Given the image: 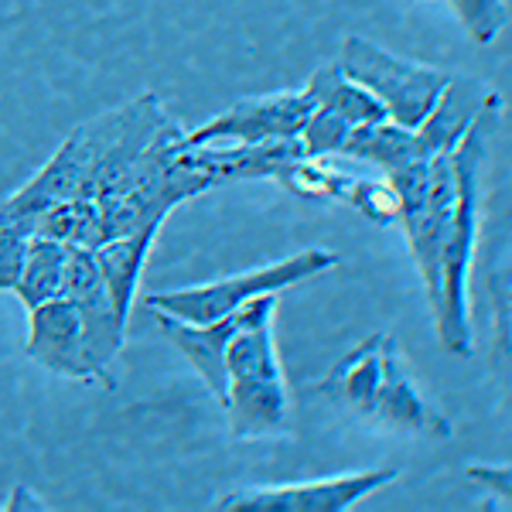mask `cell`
<instances>
[{
    "instance_id": "1",
    "label": "cell",
    "mask_w": 512,
    "mask_h": 512,
    "mask_svg": "<svg viewBox=\"0 0 512 512\" xmlns=\"http://www.w3.org/2000/svg\"><path fill=\"white\" fill-rule=\"evenodd\" d=\"M168 123L171 117L158 93H144L117 110L79 123L62 140L59 151L45 161V168L35 171V178L21 185L7 202H0V219L14 222L24 236H31V226L48 205L93 198L96 188L120 175Z\"/></svg>"
},
{
    "instance_id": "2",
    "label": "cell",
    "mask_w": 512,
    "mask_h": 512,
    "mask_svg": "<svg viewBox=\"0 0 512 512\" xmlns=\"http://www.w3.org/2000/svg\"><path fill=\"white\" fill-rule=\"evenodd\" d=\"M499 110L482 113L468 134L454 144L451 168H454V205L448 216L441 243V297L431 311L441 349L465 359L472 355V318H468V274H472V256L478 239V209H482V175H485V151H489V123Z\"/></svg>"
},
{
    "instance_id": "3",
    "label": "cell",
    "mask_w": 512,
    "mask_h": 512,
    "mask_svg": "<svg viewBox=\"0 0 512 512\" xmlns=\"http://www.w3.org/2000/svg\"><path fill=\"white\" fill-rule=\"evenodd\" d=\"M277 294L243 304V325L226 349V400L233 437H270L287 427V383L274 345Z\"/></svg>"
},
{
    "instance_id": "4",
    "label": "cell",
    "mask_w": 512,
    "mask_h": 512,
    "mask_svg": "<svg viewBox=\"0 0 512 512\" xmlns=\"http://www.w3.org/2000/svg\"><path fill=\"white\" fill-rule=\"evenodd\" d=\"M335 65L379 99L386 117L410 130H417L420 120L431 113L437 93L451 76V72L434 69V65L400 59L390 48L376 45V41L362 35H349L342 41Z\"/></svg>"
},
{
    "instance_id": "5",
    "label": "cell",
    "mask_w": 512,
    "mask_h": 512,
    "mask_svg": "<svg viewBox=\"0 0 512 512\" xmlns=\"http://www.w3.org/2000/svg\"><path fill=\"white\" fill-rule=\"evenodd\" d=\"M335 263H338V256L328 250H301V253L287 256V260L216 280V284L147 294V308L164 311V315L181 318V321H216V318L233 315V311H239L246 301H253V297L287 291V287L304 284V280H311L315 274H325Z\"/></svg>"
},
{
    "instance_id": "6",
    "label": "cell",
    "mask_w": 512,
    "mask_h": 512,
    "mask_svg": "<svg viewBox=\"0 0 512 512\" xmlns=\"http://www.w3.org/2000/svg\"><path fill=\"white\" fill-rule=\"evenodd\" d=\"M396 478L393 468H373L342 478L297 485H260V489H236L212 502L222 512H345L359 499H369Z\"/></svg>"
},
{
    "instance_id": "7",
    "label": "cell",
    "mask_w": 512,
    "mask_h": 512,
    "mask_svg": "<svg viewBox=\"0 0 512 512\" xmlns=\"http://www.w3.org/2000/svg\"><path fill=\"white\" fill-rule=\"evenodd\" d=\"M62 297L76 308L79 325H82V342H86V355H89V362H93L99 383L113 386L110 366L117 362V355L123 349L127 321H120L117 308H113L93 250L72 246L69 267H65V280H62Z\"/></svg>"
},
{
    "instance_id": "8",
    "label": "cell",
    "mask_w": 512,
    "mask_h": 512,
    "mask_svg": "<svg viewBox=\"0 0 512 512\" xmlns=\"http://www.w3.org/2000/svg\"><path fill=\"white\" fill-rule=\"evenodd\" d=\"M311 110H315V99H311L308 89L239 99L226 113L212 117L202 127L188 130L181 137V144L202 147V144H267V140H287L301 134Z\"/></svg>"
},
{
    "instance_id": "9",
    "label": "cell",
    "mask_w": 512,
    "mask_h": 512,
    "mask_svg": "<svg viewBox=\"0 0 512 512\" xmlns=\"http://www.w3.org/2000/svg\"><path fill=\"white\" fill-rule=\"evenodd\" d=\"M24 352L41 369H48V373L62 379L99 383L93 362L86 355V342H82L79 315L62 294L28 311V342H24Z\"/></svg>"
},
{
    "instance_id": "10",
    "label": "cell",
    "mask_w": 512,
    "mask_h": 512,
    "mask_svg": "<svg viewBox=\"0 0 512 512\" xmlns=\"http://www.w3.org/2000/svg\"><path fill=\"white\" fill-rule=\"evenodd\" d=\"M379 424L396 431L420 434V437H451V424L444 414H437L431 403L420 396L417 383L410 379L407 366L400 359V345L393 335L383 338V376L376 386L373 414Z\"/></svg>"
},
{
    "instance_id": "11",
    "label": "cell",
    "mask_w": 512,
    "mask_h": 512,
    "mask_svg": "<svg viewBox=\"0 0 512 512\" xmlns=\"http://www.w3.org/2000/svg\"><path fill=\"white\" fill-rule=\"evenodd\" d=\"M154 321H158L164 342H171L185 355L188 366L202 376V383L209 386V393L222 407V400H226V349L243 325V308L216 321H181L164 315V311H154Z\"/></svg>"
},
{
    "instance_id": "12",
    "label": "cell",
    "mask_w": 512,
    "mask_h": 512,
    "mask_svg": "<svg viewBox=\"0 0 512 512\" xmlns=\"http://www.w3.org/2000/svg\"><path fill=\"white\" fill-rule=\"evenodd\" d=\"M502 99L492 86L468 76H448L444 89L437 93L431 113L420 120L417 137L424 151L431 154H451L454 144L468 134V127L489 110H499Z\"/></svg>"
},
{
    "instance_id": "13",
    "label": "cell",
    "mask_w": 512,
    "mask_h": 512,
    "mask_svg": "<svg viewBox=\"0 0 512 512\" xmlns=\"http://www.w3.org/2000/svg\"><path fill=\"white\" fill-rule=\"evenodd\" d=\"M154 239H158V233L144 229V233L113 236L93 250L96 267H99V274H103V284H106V291H110V301H113V308H117L120 321H130L137 284H140V274H144V263H147V253H151Z\"/></svg>"
},
{
    "instance_id": "14",
    "label": "cell",
    "mask_w": 512,
    "mask_h": 512,
    "mask_svg": "<svg viewBox=\"0 0 512 512\" xmlns=\"http://www.w3.org/2000/svg\"><path fill=\"white\" fill-rule=\"evenodd\" d=\"M342 154L355 161L376 164L386 175L407 168V164H414V161L431 158V154L424 151V144H420L417 130L400 127V123H393V120H376V123H359V127H352L342 144Z\"/></svg>"
},
{
    "instance_id": "15",
    "label": "cell",
    "mask_w": 512,
    "mask_h": 512,
    "mask_svg": "<svg viewBox=\"0 0 512 512\" xmlns=\"http://www.w3.org/2000/svg\"><path fill=\"white\" fill-rule=\"evenodd\" d=\"M383 338L386 335H369L366 342L355 345L349 355H342V362H335L332 376L321 386V390L338 396L345 407H352L355 414H362V417L373 414L376 386H379V376H383Z\"/></svg>"
},
{
    "instance_id": "16",
    "label": "cell",
    "mask_w": 512,
    "mask_h": 512,
    "mask_svg": "<svg viewBox=\"0 0 512 512\" xmlns=\"http://www.w3.org/2000/svg\"><path fill=\"white\" fill-rule=\"evenodd\" d=\"M69 253H72V246L59 243V239L28 236L18 284H14V291H11V294H18V301L24 304V308L31 311V308H38V304H45V301H52V297L62 294Z\"/></svg>"
},
{
    "instance_id": "17",
    "label": "cell",
    "mask_w": 512,
    "mask_h": 512,
    "mask_svg": "<svg viewBox=\"0 0 512 512\" xmlns=\"http://www.w3.org/2000/svg\"><path fill=\"white\" fill-rule=\"evenodd\" d=\"M315 99V106H325V110H332L335 117H342L349 127H359V123H376V120H390L386 117V110L379 106V99L369 93V89H362L359 82L345 76L342 69H338L335 62L321 65L315 69V76L308 79V86H304Z\"/></svg>"
},
{
    "instance_id": "18",
    "label": "cell",
    "mask_w": 512,
    "mask_h": 512,
    "mask_svg": "<svg viewBox=\"0 0 512 512\" xmlns=\"http://www.w3.org/2000/svg\"><path fill=\"white\" fill-rule=\"evenodd\" d=\"M349 130L352 127L342 117H335L325 106H315L311 117L304 120L301 134H297L304 147V158L321 161V158H332V154H342V144H345V137H349Z\"/></svg>"
},
{
    "instance_id": "19",
    "label": "cell",
    "mask_w": 512,
    "mask_h": 512,
    "mask_svg": "<svg viewBox=\"0 0 512 512\" xmlns=\"http://www.w3.org/2000/svg\"><path fill=\"white\" fill-rule=\"evenodd\" d=\"M458 14V21L465 24L468 38L478 45H489L506 31L509 24V4L506 0H448Z\"/></svg>"
},
{
    "instance_id": "20",
    "label": "cell",
    "mask_w": 512,
    "mask_h": 512,
    "mask_svg": "<svg viewBox=\"0 0 512 512\" xmlns=\"http://www.w3.org/2000/svg\"><path fill=\"white\" fill-rule=\"evenodd\" d=\"M24 246H28V236L14 222L0 219V294L14 291V284H18Z\"/></svg>"
},
{
    "instance_id": "21",
    "label": "cell",
    "mask_w": 512,
    "mask_h": 512,
    "mask_svg": "<svg viewBox=\"0 0 512 512\" xmlns=\"http://www.w3.org/2000/svg\"><path fill=\"white\" fill-rule=\"evenodd\" d=\"M468 478L478 485H485L495 499H502V502L512 499V468L509 465H468Z\"/></svg>"
}]
</instances>
